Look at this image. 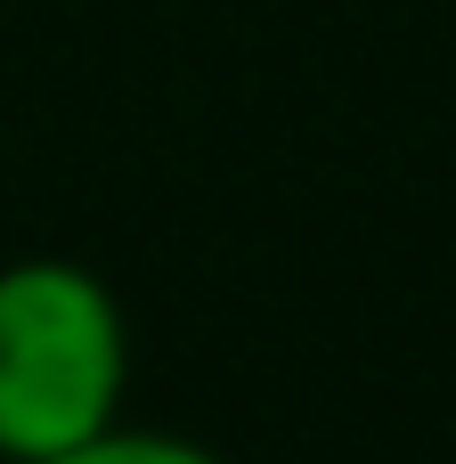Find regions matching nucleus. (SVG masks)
I'll use <instances>...</instances> for the list:
<instances>
[{
  "label": "nucleus",
  "instance_id": "f257e3e1",
  "mask_svg": "<svg viewBox=\"0 0 456 464\" xmlns=\"http://www.w3.org/2000/svg\"><path fill=\"white\" fill-rule=\"evenodd\" d=\"M131 334L82 261L0 269V457L49 464L122 424Z\"/></svg>",
  "mask_w": 456,
  "mask_h": 464
},
{
  "label": "nucleus",
  "instance_id": "f03ea898",
  "mask_svg": "<svg viewBox=\"0 0 456 464\" xmlns=\"http://www.w3.org/2000/svg\"><path fill=\"white\" fill-rule=\"evenodd\" d=\"M49 464H228V457H212V449H196V440H179V432L106 424L98 440H82V449H65V457H49Z\"/></svg>",
  "mask_w": 456,
  "mask_h": 464
}]
</instances>
